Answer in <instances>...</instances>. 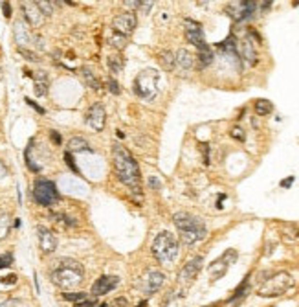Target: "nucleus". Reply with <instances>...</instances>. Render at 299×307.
<instances>
[{
    "label": "nucleus",
    "mask_w": 299,
    "mask_h": 307,
    "mask_svg": "<svg viewBox=\"0 0 299 307\" xmlns=\"http://www.w3.org/2000/svg\"><path fill=\"white\" fill-rule=\"evenodd\" d=\"M112 157H114V169H116L117 177L121 179V182H125L129 188H133L134 191L140 190V167L133 158V155L116 144V145H112Z\"/></svg>",
    "instance_id": "f257e3e1"
},
{
    "label": "nucleus",
    "mask_w": 299,
    "mask_h": 307,
    "mask_svg": "<svg viewBox=\"0 0 299 307\" xmlns=\"http://www.w3.org/2000/svg\"><path fill=\"white\" fill-rule=\"evenodd\" d=\"M173 221H175L178 232L182 235V241L185 245H195L206 237V224L204 221H200L199 217L191 216L187 212H178L173 216Z\"/></svg>",
    "instance_id": "f03ea898"
},
{
    "label": "nucleus",
    "mask_w": 299,
    "mask_h": 307,
    "mask_svg": "<svg viewBox=\"0 0 299 307\" xmlns=\"http://www.w3.org/2000/svg\"><path fill=\"white\" fill-rule=\"evenodd\" d=\"M83 267L79 265L74 259H63L61 265L51 272V280L57 287L63 289H70V287H77L83 282Z\"/></svg>",
    "instance_id": "7ed1b4c3"
},
{
    "label": "nucleus",
    "mask_w": 299,
    "mask_h": 307,
    "mask_svg": "<svg viewBox=\"0 0 299 307\" xmlns=\"http://www.w3.org/2000/svg\"><path fill=\"white\" fill-rule=\"evenodd\" d=\"M152 256L162 265H171L178 257V239L171 232H160L152 241Z\"/></svg>",
    "instance_id": "20e7f679"
},
{
    "label": "nucleus",
    "mask_w": 299,
    "mask_h": 307,
    "mask_svg": "<svg viewBox=\"0 0 299 307\" xmlns=\"http://www.w3.org/2000/svg\"><path fill=\"white\" fill-rule=\"evenodd\" d=\"M158 81H160V74L154 70V68H145L141 70L136 81H134V92L136 96H140L143 100H152L158 92Z\"/></svg>",
    "instance_id": "39448f33"
},
{
    "label": "nucleus",
    "mask_w": 299,
    "mask_h": 307,
    "mask_svg": "<svg viewBox=\"0 0 299 307\" xmlns=\"http://www.w3.org/2000/svg\"><path fill=\"white\" fill-rule=\"evenodd\" d=\"M292 276L288 272H277L272 278H268L261 287L257 289V294L261 298H274V296H281L292 287Z\"/></svg>",
    "instance_id": "423d86ee"
},
{
    "label": "nucleus",
    "mask_w": 299,
    "mask_h": 307,
    "mask_svg": "<svg viewBox=\"0 0 299 307\" xmlns=\"http://www.w3.org/2000/svg\"><path fill=\"white\" fill-rule=\"evenodd\" d=\"M33 197L42 206H51V204H55L59 200V191L51 181L39 179L33 186Z\"/></svg>",
    "instance_id": "0eeeda50"
},
{
    "label": "nucleus",
    "mask_w": 299,
    "mask_h": 307,
    "mask_svg": "<svg viewBox=\"0 0 299 307\" xmlns=\"http://www.w3.org/2000/svg\"><path fill=\"white\" fill-rule=\"evenodd\" d=\"M164 282H166V276H164V272H160V271H156V269H149L147 272L141 276L140 287H141L143 292L152 294V292H156V290L162 289Z\"/></svg>",
    "instance_id": "6e6552de"
},
{
    "label": "nucleus",
    "mask_w": 299,
    "mask_h": 307,
    "mask_svg": "<svg viewBox=\"0 0 299 307\" xmlns=\"http://www.w3.org/2000/svg\"><path fill=\"white\" fill-rule=\"evenodd\" d=\"M257 8V2L253 0H244V2H232L228 8H226V13L230 15L235 20H246L253 15V11Z\"/></svg>",
    "instance_id": "1a4fd4ad"
},
{
    "label": "nucleus",
    "mask_w": 299,
    "mask_h": 307,
    "mask_svg": "<svg viewBox=\"0 0 299 307\" xmlns=\"http://www.w3.org/2000/svg\"><path fill=\"white\" fill-rule=\"evenodd\" d=\"M233 261H237V250H226L224 256L218 257V259L213 261L211 267H209V276H211V280H213V282L220 280L226 274V271H228V265L233 263Z\"/></svg>",
    "instance_id": "9d476101"
},
{
    "label": "nucleus",
    "mask_w": 299,
    "mask_h": 307,
    "mask_svg": "<svg viewBox=\"0 0 299 307\" xmlns=\"http://www.w3.org/2000/svg\"><path fill=\"white\" fill-rule=\"evenodd\" d=\"M136 24H138V20H136L134 13H121L112 20V30L116 32V35H121L127 39L134 32Z\"/></svg>",
    "instance_id": "9b49d317"
},
{
    "label": "nucleus",
    "mask_w": 299,
    "mask_h": 307,
    "mask_svg": "<svg viewBox=\"0 0 299 307\" xmlns=\"http://www.w3.org/2000/svg\"><path fill=\"white\" fill-rule=\"evenodd\" d=\"M200 269H202V257L200 256L193 257L191 261H187L182 267V271L178 272V283L180 285H191L195 282V278L199 276Z\"/></svg>",
    "instance_id": "f8f14e48"
},
{
    "label": "nucleus",
    "mask_w": 299,
    "mask_h": 307,
    "mask_svg": "<svg viewBox=\"0 0 299 307\" xmlns=\"http://www.w3.org/2000/svg\"><path fill=\"white\" fill-rule=\"evenodd\" d=\"M185 24V37H187V41L195 44L197 48H204L206 46V39H204V32H202V26L199 22H195V20H185L183 22Z\"/></svg>",
    "instance_id": "ddd939ff"
},
{
    "label": "nucleus",
    "mask_w": 299,
    "mask_h": 307,
    "mask_svg": "<svg viewBox=\"0 0 299 307\" xmlns=\"http://www.w3.org/2000/svg\"><path fill=\"white\" fill-rule=\"evenodd\" d=\"M105 108L101 103H96V105H92L90 110H88V114H86V124L90 125L94 131H103V127H105Z\"/></svg>",
    "instance_id": "4468645a"
},
{
    "label": "nucleus",
    "mask_w": 299,
    "mask_h": 307,
    "mask_svg": "<svg viewBox=\"0 0 299 307\" xmlns=\"http://www.w3.org/2000/svg\"><path fill=\"white\" fill-rule=\"evenodd\" d=\"M22 13H24L26 20L32 26H35V28L44 24V13L39 9L37 2H24L22 4Z\"/></svg>",
    "instance_id": "2eb2a0df"
},
{
    "label": "nucleus",
    "mask_w": 299,
    "mask_h": 307,
    "mask_svg": "<svg viewBox=\"0 0 299 307\" xmlns=\"http://www.w3.org/2000/svg\"><path fill=\"white\" fill-rule=\"evenodd\" d=\"M117 282L119 280H117L116 276H101L92 285V294L94 296H103V294L110 292L112 289H116Z\"/></svg>",
    "instance_id": "dca6fc26"
},
{
    "label": "nucleus",
    "mask_w": 299,
    "mask_h": 307,
    "mask_svg": "<svg viewBox=\"0 0 299 307\" xmlns=\"http://www.w3.org/2000/svg\"><path fill=\"white\" fill-rule=\"evenodd\" d=\"M39 247H41V250L44 254H51L53 250L57 249L55 235L48 228H44V226H39Z\"/></svg>",
    "instance_id": "f3484780"
},
{
    "label": "nucleus",
    "mask_w": 299,
    "mask_h": 307,
    "mask_svg": "<svg viewBox=\"0 0 299 307\" xmlns=\"http://www.w3.org/2000/svg\"><path fill=\"white\" fill-rule=\"evenodd\" d=\"M239 52H241V57L244 59L248 65L253 67V65L257 63V52H255V48H253V44H251L249 39H244V41H242Z\"/></svg>",
    "instance_id": "a211bd4d"
},
{
    "label": "nucleus",
    "mask_w": 299,
    "mask_h": 307,
    "mask_svg": "<svg viewBox=\"0 0 299 307\" xmlns=\"http://www.w3.org/2000/svg\"><path fill=\"white\" fill-rule=\"evenodd\" d=\"M15 41H17L18 46H28L32 37H30V30L26 28L24 22H17L15 24Z\"/></svg>",
    "instance_id": "6ab92c4d"
},
{
    "label": "nucleus",
    "mask_w": 299,
    "mask_h": 307,
    "mask_svg": "<svg viewBox=\"0 0 299 307\" xmlns=\"http://www.w3.org/2000/svg\"><path fill=\"white\" fill-rule=\"evenodd\" d=\"M68 149H70V153H92L90 145L81 136H75L68 142Z\"/></svg>",
    "instance_id": "aec40b11"
},
{
    "label": "nucleus",
    "mask_w": 299,
    "mask_h": 307,
    "mask_svg": "<svg viewBox=\"0 0 299 307\" xmlns=\"http://www.w3.org/2000/svg\"><path fill=\"white\" fill-rule=\"evenodd\" d=\"M193 61H195L193 55L185 50V48L178 50V54H176V65H178L180 68H183V70H189V68L193 67Z\"/></svg>",
    "instance_id": "412c9836"
},
{
    "label": "nucleus",
    "mask_w": 299,
    "mask_h": 307,
    "mask_svg": "<svg viewBox=\"0 0 299 307\" xmlns=\"http://www.w3.org/2000/svg\"><path fill=\"white\" fill-rule=\"evenodd\" d=\"M48 87H50V81H48V75L44 72H39L37 77H35V94L37 96H44L48 92Z\"/></svg>",
    "instance_id": "4be33fe9"
},
{
    "label": "nucleus",
    "mask_w": 299,
    "mask_h": 307,
    "mask_svg": "<svg viewBox=\"0 0 299 307\" xmlns=\"http://www.w3.org/2000/svg\"><path fill=\"white\" fill-rule=\"evenodd\" d=\"M213 63V50L209 48L208 44L204 48L199 50V68H206Z\"/></svg>",
    "instance_id": "5701e85b"
},
{
    "label": "nucleus",
    "mask_w": 299,
    "mask_h": 307,
    "mask_svg": "<svg viewBox=\"0 0 299 307\" xmlns=\"http://www.w3.org/2000/svg\"><path fill=\"white\" fill-rule=\"evenodd\" d=\"M160 61H162V67L166 70H173L176 67V55L169 50H164L160 54Z\"/></svg>",
    "instance_id": "b1692460"
},
{
    "label": "nucleus",
    "mask_w": 299,
    "mask_h": 307,
    "mask_svg": "<svg viewBox=\"0 0 299 307\" xmlns=\"http://www.w3.org/2000/svg\"><path fill=\"white\" fill-rule=\"evenodd\" d=\"M83 77H84V81H86V85H88L90 89H94V90H100V89H101L100 79L96 77V74H94V72H92L88 67L83 68Z\"/></svg>",
    "instance_id": "393cba45"
},
{
    "label": "nucleus",
    "mask_w": 299,
    "mask_h": 307,
    "mask_svg": "<svg viewBox=\"0 0 299 307\" xmlns=\"http://www.w3.org/2000/svg\"><path fill=\"white\" fill-rule=\"evenodd\" d=\"M272 110H274L272 101H268V100H257L255 101V112H257L259 116H268Z\"/></svg>",
    "instance_id": "a878e982"
},
{
    "label": "nucleus",
    "mask_w": 299,
    "mask_h": 307,
    "mask_svg": "<svg viewBox=\"0 0 299 307\" xmlns=\"http://www.w3.org/2000/svg\"><path fill=\"white\" fill-rule=\"evenodd\" d=\"M108 67L112 68V72H119L123 68V57L119 54H112L108 57Z\"/></svg>",
    "instance_id": "bb28decb"
},
{
    "label": "nucleus",
    "mask_w": 299,
    "mask_h": 307,
    "mask_svg": "<svg viewBox=\"0 0 299 307\" xmlns=\"http://www.w3.org/2000/svg\"><path fill=\"white\" fill-rule=\"evenodd\" d=\"M8 232H9V217L4 212H0V241L8 235Z\"/></svg>",
    "instance_id": "cd10ccee"
},
{
    "label": "nucleus",
    "mask_w": 299,
    "mask_h": 307,
    "mask_svg": "<svg viewBox=\"0 0 299 307\" xmlns=\"http://www.w3.org/2000/svg\"><path fill=\"white\" fill-rule=\"evenodd\" d=\"M63 298L66 300V302H74V304H77V302L86 300V294H84V292H65Z\"/></svg>",
    "instance_id": "c85d7f7f"
},
{
    "label": "nucleus",
    "mask_w": 299,
    "mask_h": 307,
    "mask_svg": "<svg viewBox=\"0 0 299 307\" xmlns=\"http://www.w3.org/2000/svg\"><path fill=\"white\" fill-rule=\"evenodd\" d=\"M246 289H248V278H244V282L239 285V289L233 292V296L230 298V302H235V300L242 298V294H246Z\"/></svg>",
    "instance_id": "c756f323"
},
{
    "label": "nucleus",
    "mask_w": 299,
    "mask_h": 307,
    "mask_svg": "<svg viewBox=\"0 0 299 307\" xmlns=\"http://www.w3.org/2000/svg\"><path fill=\"white\" fill-rule=\"evenodd\" d=\"M232 136L235 138V140H239V142L246 140V133H244V129H242V127H239V125H235V127L232 129Z\"/></svg>",
    "instance_id": "7c9ffc66"
},
{
    "label": "nucleus",
    "mask_w": 299,
    "mask_h": 307,
    "mask_svg": "<svg viewBox=\"0 0 299 307\" xmlns=\"http://www.w3.org/2000/svg\"><path fill=\"white\" fill-rule=\"evenodd\" d=\"M51 4H53V2H46V0L37 2V6H39V9L44 13V17H46V15H51V11H53V9H51Z\"/></svg>",
    "instance_id": "2f4dec72"
},
{
    "label": "nucleus",
    "mask_w": 299,
    "mask_h": 307,
    "mask_svg": "<svg viewBox=\"0 0 299 307\" xmlns=\"http://www.w3.org/2000/svg\"><path fill=\"white\" fill-rule=\"evenodd\" d=\"M107 87H108V90L112 92V94H119V85H117V81L114 79V77H108L107 79Z\"/></svg>",
    "instance_id": "473e14b6"
},
{
    "label": "nucleus",
    "mask_w": 299,
    "mask_h": 307,
    "mask_svg": "<svg viewBox=\"0 0 299 307\" xmlns=\"http://www.w3.org/2000/svg\"><path fill=\"white\" fill-rule=\"evenodd\" d=\"M13 263V256L11 254H4V256H0V269H8L9 265Z\"/></svg>",
    "instance_id": "72a5a7b5"
},
{
    "label": "nucleus",
    "mask_w": 299,
    "mask_h": 307,
    "mask_svg": "<svg viewBox=\"0 0 299 307\" xmlns=\"http://www.w3.org/2000/svg\"><path fill=\"white\" fill-rule=\"evenodd\" d=\"M110 44H116L117 48L121 50V48L125 46V37H121V35H114V37L110 39Z\"/></svg>",
    "instance_id": "f704fd0d"
},
{
    "label": "nucleus",
    "mask_w": 299,
    "mask_h": 307,
    "mask_svg": "<svg viewBox=\"0 0 299 307\" xmlns=\"http://www.w3.org/2000/svg\"><path fill=\"white\" fill-rule=\"evenodd\" d=\"M17 306H18L17 298H9V300H6V302H2V304H0V307H17Z\"/></svg>",
    "instance_id": "c9c22d12"
},
{
    "label": "nucleus",
    "mask_w": 299,
    "mask_h": 307,
    "mask_svg": "<svg viewBox=\"0 0 299 307\" xmlns=\"http://www.w3.org/2000/svg\"><path fill=\"white\" fill-rule=\"evenodd\" d=\"M127 304H129V302H127L123 296H119V298H117L116 302L112 304V307H127Z\"/></svg>",
    "instance_id": "e433bc0d"
},
{
    "label": "nucleus",
    "mask_w": 299,
    "mask_h": 307,
    "mask_svg": "<svg viewBox=\"0 0 299 307\" xmlns=\"http://www.w3.org/2000/svg\"><path fill=\"white\" fill-rule=\"evenodd\" d=\"M2 11H4L6 17H11V6H9V2H2Z\"/></svg>",
    "instance_id": "4c0bfd02"
},
{
    "label": "nucleus",
    "mask_w": 299,
    "mask_h": 307,
    "mask_svg": "<svg viewBox=\"0 0 299 307\" xmlns=\"http://www.w3.org/2000/svg\"><path fill=\"white\" fill-rule=\"evenodd\" d=\"M2 282L9 283V285H13V283L17 282V276H15V274H9V276H6V278H2Z\"/></svg>",
    "instance_id": "58836bf2"
},
{
    "label": "nucleus",
    "mask_w": 299,
    "mask_h": 307,
    "mask_svg": "<svg viewBox=\"0 0 299 307\" xmlns=\"http://www.w3.org/2000/svg\"><path fill=\"white\" fill-rule=\"evenodd\" d=\"M65 160H66V164L70 167H72V169H74L75 173H77V167L74 166V160H72V155H70V153H66V155H65Z\"/></svg>",
    "instance_id": "ea45409f"
},
{
    "label": "nucleus",
    "mask_w": 299,
    "mask_h": 307,
    "mask_svg": "<svg viewBox=\"0 0 299 307\" xmlns=\"http://www.w3.org/2000/svg\"><path fill=\"white\" fill-rule=\"evenodd\" d=\"M292 182H294V177H288V179H284V181H282L281 186H282V188H290Z\"/></svg>",
    "instance_id": "a19ab883"
},
{
    "label": "nucleus",
    "mask_w": 299,
    "mask_h": 307,
    "mask_svg": "<svg viewBox=\"0 0 299 307\" xmlns=\"http://www.w3.org/2000/svg\"><path fill=\"white\" fill-rule=\"evenodd\" d=\"M26 103H30V105H32V107H33L35 110H39V112H41V114H44V110H42V108L39 107V105H37V103H33V101L30 100V98H26Z\"/></svg>",
    "instance_id": "79ce46f5"
},
{
    "label": "nucleus",
    "mask_w": 299,
    "mask_h": 307,
    "mask_svg": "<svg viewBox=\"0 0 299 307\" xmlns=\"http://www.w3.org/2000/svg\"><path fill=\"white\" fill-rule=\"evenodd\" d=\"M141 2H138V0H129V2H125V6H129V8H138Z\"/></svg>",
    "instance_id": "37998d69"
},
{
    "label": "nucleus",
    "mask_w": 299,
    "mask_h": 307,
    "mask_svg": "<svg viewBox=\"0 0 299 307\" xmlns=\"http://www.w3.org/2000/svg\"><path fill=\"white\" fill-rule=\"evenodd\" d=\"M51 140L55 142V144H61V136H59V133H55V131H51Z\"/></svg>",
    "instance_id": "c03bdc74"
},
{
    "label": "nucleus",
    "mask_w": 299,
    "mask_h": 307,
    "mask_svg": "<svg viewBox=\"0 0 299 307\" xmlns=\"http://www.w3.org/2000/svg\"><path fill=\"white\" fill-rule=\"evenodd\" d=\"M149 181H150V186H152V188H160V182H158V179H154V177H150V179H149Z\"/></svg>",
    "instance_id": "a18cd8bd"
},
{
    "label": "nucleus",
    "mask_w": 299,
    "mask_h": 307,
    "mask_svg": "<svg viewBox=\"0 0 299 307\" xmlns=\"http://www.w3.org/2000/svg\"><path fill=\"white\" fill-rule=\"evenodd\" d=\"M4 175H6V167H4V164H2V162H0V179H2V177H4Z\"/></svg>",
    "instance_id": "49530a36"
},
{
    "label": "nucleus",
    "mask_w": 299,
    "mask_h": 307,
    "mask_svg": "<svg viewBox=\"0 0 299 307\" xmlns=\"http://www.w3.org/2000/svg\"><path fill=\"white\" fill-rule=\"evenodd\" d=\"M204 307H213V306H204Z\"/></svg>",
    "instance_id": "de8ad7c7"
}]
</instances>
